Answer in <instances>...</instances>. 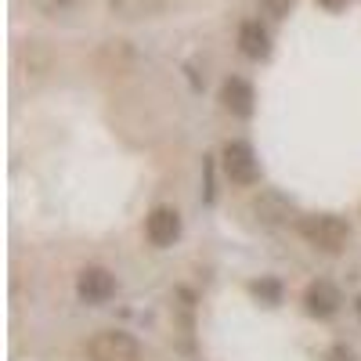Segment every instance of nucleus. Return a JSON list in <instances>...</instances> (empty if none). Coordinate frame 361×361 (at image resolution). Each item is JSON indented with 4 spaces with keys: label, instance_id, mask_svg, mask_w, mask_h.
I'll list each match as a JSON object with an SVG mask.
<instances>
[{
    "label": "nucleus",
    "instance_id": "15",
    "mask_svg": "<svg viewBox=\"0 0 361 361\" xmlns=\"http://www.w3.org/2000/svg\"><path fill=\"white\" fill-rule=\"evenodd\" d=\"M33 4L44 11V15H58V11H66V8H73L76 0H33Z\"/></svg>",
    "mask_w": 361,
    "mask_h": 361
},
{
    "label": "nucleus",
    "instance_id": "2",
    "mask_svg": "<svg viewBox=\"0 0 361 361\" xmlns=\"http://www.w3.org/2000/svg\"><path fill=\"white\" fill-rule=\"evenodd\" d=\"M90 361H141V343L130 333H119V329H109V333H98L87 343Z\"/></svg>",
    "mask_w": 361,
    "mask_h": 361
},
{
    "label": "nucleus",
    "instance_id": "14",
    "mask_svg": "<svg viewBox=\"0 0 361 361\" xmlns=\"http://www.w3.org/2000/svg\"><path fill=\"white\" fill-rule=\"evenodd\" d=\"M293 4H296V0H260L264 15H271V18H286L293 11Z\"/></svg>",
    "mask_w": 361,
    "mask_h": 361
},
{
    "label": "nucleus",
    "instance_id": "4",
    "mask_svg": "<svg viewBox=\"0 0 361 361\" xmlns=\"http://www.w3.org/2000/svg\"><path fill=\"white\" fill-rule=\"evenodd\" d=\"M145 235H148V243L159 246V250L173 246L177 235H180V217H177V209L156 206L152 214H148V221H145Z\"/></svg>",
    "mask_w": 361,
    "mask_h": 361
},
{
    "label": "nucleus",
    "instance_id": "1",
    "mask_svg": "<svg viewBox=\"0 0 361 361\" xmlns=\"http://www.w3.org/2000/svg\"><path fill=\"white\" fill-rule=\"evenodd\" d=\"M300 235L307 238V246L322 250V253H343L350 243V228L347 221L333 217V214H314L300 221Z\"/></svg>",
    "mask_w": 361,
    "mask_h": 361
},
{
    "label": "nucleus",
    "instance_id": "11",
    "mask_svg": "<svg viewBox=\"0 0 361 361\" xmlns=\"http://www.w3.org/2000/svg\"><path fill=\"white\" fill-rule=\"evenodd\" d=\"M238 47H243V54H250V58L267 54V33L260 29V22H243V29H238Z\"/></svg>",
    "mask_w": 361,
    "mask_h": 361
},
{
    "label": "nucleus",
    "instance_id": "3",
    "mask_svg": "<svg viewBox=\"0 0 361 361\" xmlns=\"http://www.w3.org/2000/svg\"><path fill=\"white\" fill-rule=\"evenodd\" d=\"M224 173L235 185H253L257 180V159L246 141H228L224 145Z\"/></svg>",
    "mask_w": 361,
    "mask_h": 361
},
{
    "label": "nucleus",
    "instance_id": "16",
    "mask_svg": "<svg viewBox=\"0 0 361 361\" xmlns=\"http://www.w3.org/2000/svg\"><path fill=\"white\" fill-rule=\"evenodd\" d=\"M325 361H354V354L347 347H333V350L325 354Z\"/></svg>",
    "mask_w": 361,
    "mask_h": 361
},
{
    "label": "nucleus",
    "instance_id": "8",
    "mask_svg": "<svg viewBox=\"0 0 361 361\" xmlns=\"http://www.w3.org/2000/svg\"><path fill=\"white\" fill-rule=\"evenodd\" d=\"M54 66V54L44 40H29L22 47V69H25V80H44Z\"/></svg>",
    "mask_w": 361,
    "mask_h": 361
},
{
    "label": "nucleus",
    "instance_id": "10",
    "mask_svg": "<svg viewBox=\"0 0 361 361\" xmlns=\"http://www.w3.org/2000/svg\"><path fill=\"white\" fill-rule=\"evenodd\" d=\"M109 4L119 18H156L166 8V0H109Z\"/></svg>",
    "mask_w": 361,
    "mask_h": 361
},
{
    "label": "nucleus",
    "instance_id": "6",
    "mask_svg": "<svg viewBox=\"0 0 361 361\" xmlns=\"http://www.w3.org/2000/svg\"><path fill=\"white\" fill-rule=\"evenodd\" d=\"M76 293L87 300V304H105V300L116 293V279L105 267H83L76 279Z\"/></svg>",
    "mask_w": 361,
    "mask_h": 361
},
{
    "label": "nucleus",
    "instance_id": "13",
    "mask_svg": "<svg viewBox=\"0 0 361 361\" xmlns=\"http://www.w3.org/2000/svg\"><path fill=\"white\" fill-rule=\"evenodd\" d=\"M260 300H264V304H279V300H282V286L279 282H271V279H264V282H253L250 286Z\"/></svg>",
    "mask_w": 361,
    "mask_h": 361
},
{
    "label": "nucleus",
    "instance_id": "5",
    "mask_svg": "<svg viewBox=\"0 0 361 361\" xmlns=\"http://www.w3.org/2000/svg\"><path fill=\"white\" fill-rule=\"evenodd\" d=\"M94 66L105 73V76H119V73H130L137 66V54L127 40H105L94 54Z\"/></svg>",
    "mask_w": 361,
    "mask_h": 361
},
{
    "label": "nucleus",
    "instance_id": "17",
    "mask_svg": "<svg viewBox=\"0 0 361 361\" xmlns=\"http://www.w3.org/2000/svg\"><path fill=\"white\" fill-rule=\"evenodd\" d=\"M318 4H322V8H329V11H340V8L347 4V0H318Z\"/></svg>",
    "mask_w": 361,
    "mask_h": 361
},
{
    "label": "nucleus",
    "instance_id": "7",
    "mask_svg": "<svg viewBox=\"0 0 361 361\" xmlns=\"http://www.w3.org/2000/svg\"><path fill=\"white\" fill-rule=\"evenodd\" d=\"M304 304L314 318H329V314H336L340 311V293L336 286H329V282H311L307 293H304Z\"/></svg>",
    "mask_w": 361,
    "mask_h": 361
},
{
    "label": "nucleus",
    "instance_id": "12",
    "mask_svg": "<svg viewBox=\"0 0 361 361\" xmlns=\"http://www.w3.org/2000/svg\"><path fill=\"white\" fill-rule=\"evenodd\" d=\"M253 214H257L260 224H279V221L289 214V206H286V199H279L275 192H264V195L253 202Z\"/></svg>",
    "mask_w": 361,
    "mask_h": 361
},
{
    "label": "nucleus",
    "instance_id": "9",
    "mask_svg": "<svg viewBox=\"0 0 361 361\" xmlns=\"http://www.w3.org/2000/svg\"><path fill=\"white\" fill-rule=\"evenodd\" d=\"M221 102H224V109H228V112H235V116H250L257 98H253V87H250L246 80L231 76V80L221 87Z\"/></svg>",
    "mask_w": 361,
    "mask_h": 361
}]
</instances>
